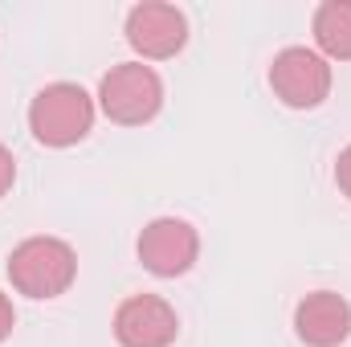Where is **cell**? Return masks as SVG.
Instances as JSON below:
<instances>
[{
  "instance_id": "4",
  "label": "cell",
  "mask_w": 351,
  "mask_h": 347,
  "mask_svg": "<svg viewBox=\"0 0 351 347\" xmlns=\"http://www.w3.org/2000/svg\"><path fill=\"white\" fill-rule=\"evenodd\" d=\"M331 62L319 49L290 45L269 62V86L294 110H315L331 98Z\"/></svg>"
},
{
  "instance_id": "1",
  "label": "cell",
  "mask_w": 351,
  "mask_h": 347,
  "mask_svg": "<svg viewBox=\"0 0 351 347\" xmlns=\"http://www.w3.org/2000/svg\"><path fill=\"white\" fill-rule=\"evenodd\" d=\"M78 278V254L62 237H25L8 254V282L25 298H62Z\"/></svg>"
},
{
  "instance_id": "2",
  "label": "cell",
  "mask_w": 351,
  "mask_h": 347,
  "mask_svg": "<svg viewBox=\"0 0 351 347\" xmlns=\"http://www.w3.org/2000/svg\"><path fill=\"white\" fill-rule=\"evenodd\" d=\"M94 98L78 82H49L29 102V131L41 147H74L94 131Z\"/></svg>"
},
{
  "instance_id": "5",
  "label": "cell",
  "mask_w": 351,
  "mask_h": 347,
  "mask_svg": "<svg viewBox=\"0 0 351 347\" xmlns=\"http://www.w3.org/2000/svg\"><path fill=\"white\" fill-rule=\"evenodd\" d=\"M135 254H139L147 274H156V278H180L200 258V233L184 217H156L139 233Z\"/></svg>"
},
{
  "instance_id": "6",
  "label": "cell",
  "mask_w": 351,
  "mask_h": 347,
  "mask_svg": "<svg viewBox=\"0 0 351 347\" xmlns=\"http://www.w3.org/2000/svg\"><path fill=\"white\" fill-rule=\"evenodd\" d=\"M127 45L143 62H168L188 45V21L176 4L143 0L127 12Z\"/></svg>"
},
{
  "instance_id": "10",
  "label": "cell",
  "mask_w": 351,
  "mask_h": 347,
  "mask_svg": "<svg viewBox=\"0 0 351 347\" xmlns=\"http://www.w3.org/2000/svg\"><path fill=\"white\" fill-rule=\"evenodd\" d=\"M12 180H16V160H12V152L0 143V196H8Z\"/></svg>"
},
{
  "instance_id": "11",
  "label": "cell",
  "mask_w": 351,
  "mask_h": 347,
  "mask_svg": "<svg viewBox=\"0 0 351 347\" xmlns=\"http://www.w3.org/2000/svg\"><path fill=\"white\" fill-rule=\"evenodd\" d=\"M335 184H339V192L351 200V147H343L339 160H335Z\"/></svg>"
},
{
  "instance_id": "3",
  "label": "cell",
  "mask_w": 351,
  "mask_h": 347,
  "mask_svg": "<svg viewBox=\"0 0 351 347\" xmlns=\"http://www.w3.org/2000/svg\"><path fill=\"white\" fill-rule=\"evenodd\" d=\"M98 106L119 127H143L164 106V78L143 62L110 66L98 82Z\"/></svg>"
},
{
  "instance_id": "9",
  "label": "cell",
  "mask_w": 351,
  "mask_h": 347,
  "mask_svg": "<svg viewBox=\"0 0 351 347\" xmlns=\"http://www.w3.org/2000/svg\"><path fill=\"white\" fill-rule=\"evenodd\" d=\"M311 29L327 62H351V0H323L315 8Z\"/></svg>"
},
{
  "instance_id": "7",
  "label": "cell",
  "mask_w": 351,
  "mask_h": 347,
  "mask_svg": "<svg viewBox=\"0 0 351 347\" xmlns=\"http://www.w3.org/2000/svg\"><path fill=\"white\" fill-rule=\"evenodd\" d=\"M176 335V307L160 294H131L114 311V339L123 347H172Z\"/></svg>"
},
{
  "instance_id": "8",
  "label": "cell",
  "mask_w": 351,
  "mask_h": 347,
  "mask_svg": "<svg viewBox=\"0 0 351 347\" xmlns=\"http://www.w3.org/2000/svg\"><path fill=\"white\" fill-rule=\"evenodd\" d=\"M294 331L306 347H339L351 335V302L335 290H315L294 307Z\"/></svg>"
},
{
  "instance_id": "12",
  "label": "cell",
  "mask_w": 351,
  "mask_h": 347,
  "mask_svg": "<svg viewBox=\"0 0 351 347\" xmlns=\"http://www.w3.org/2000/svg\"><path fill=\"white\" fill-rule=\"evenodd\" d=\"M12 327H16V311H12V298L0 290V344L12 335Z\"/></svg>"
}]
</instances>
